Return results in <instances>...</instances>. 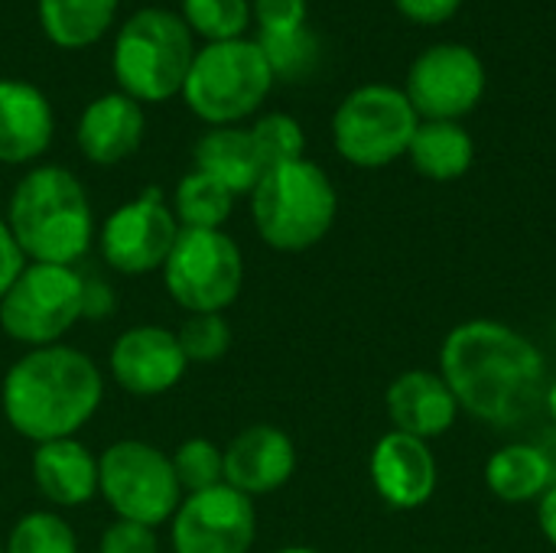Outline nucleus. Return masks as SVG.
Returning <instances> with one entry per match:
<instances>
[{"label": "nucleus", "instance_id": "obj_1", "mask_svg": "<svg viewBox=\"0 0 556 553\" xmlns=\"http://www.w3.org/2000/svg\"><path fill=\"white\" fill-rule=\"evenodd\" d=\"M440 375L459 411L508 427L544 401L547 365L541 349L498 319H466L443 339Z\"/></svg>", "mask_w": 556, "mask_h": 553}, {"label": "nucleus", "instance_id": "obj_2", "mask_svg": "<svg viewBox=\"0 0 556 553\" xmlns=\"http://www.w3.org/2000/svg\"><path fill=\"white\" fill-rule=\"evenodd\" d=\"M101 368L72 345L26 349L3 375L0 404L7 424L39 443L75 437L101 407Z\"/></svg>", "mask_w": 556, "mask_h": 553}, {"label": "nucleus", "instance_id": "obj_3", "mask_svg": "<svg viewBox=\"0 0 556 553\" xmlns=\"http://www.w3.org/2000/svg\"><path fill=\"white\" fill-rule=\"evenodd\" d=\"M7 228L33 264L72 267L91 248L94 215L85 186L65 166H36L10 196Z\"/></svg>", "mask_w": 556, "mask_h": 553}, {"label": "nucleus", "instance_id": "obj_4", "mask_svg": "<svg viewBox=\"0 0 556 553\" xmlns=\"http://www.w3.org/2000/svg\"><path fill=\"white\" fill-rule=\"evenodd\" d=\"M339 196L323 166L303 160L270 166L251 192V218L264 244L283 254L316 248L336 225Z\"/></svg>", "mask_w": 556, "mask_h": 553}, {"label": "nucleus", "instance_id": "obj_5", "mask_svg": "<svg viewBox=\"0 0 556 553\" xmlns=\"http://www.w3.org/2000/svg\"><path fill=\"white\" fill-rule=\"evenodd\" d=\"M192 59V33L182 16L166 7L137 10L121 26L111 52L114 78L137 104H160L182 95Z\"/></svg>", "mask_w": 556, "mask_h": 553}, {"label": "nucleus", "instance_id": "obj_6", "mask_svg": "<svg viewBox=\"0 0 556 553\" xmlns=\"http://www.w3.org/2000/svg\"><path fill=\"white\" fill-rule=\"evenodd\" d=\"M274 88V72L257 39L205 42L186 75L182 98L208 127H235L251 117Z\"/></svg>", "mask_w": 556, "mask_h": 553}, {"label": "nucleus", "instance_id": "obj_7", "mask_svg": "<svg viewBox=\"0 0 556 553\" xmlns=\"http://www.w3.org/2000/svg\"><path fill=\"white\" fill-rule=\"evenodd\" d=\"M85 316V277L65 264H26L0 300V329L26 345H55Z\"/></svg>", "mask_w": 556, "mask_h": 553}, {"label": "nucleus", "instance_id": "obj_8", "mask_svg": "<svg viewBox=\"0 0 556 553\" xmlns=\"http://www.w3.org/2000/svg\"><path fill=\"white\" fill-rule=\"evenodd\" d=\"M98 495L121 521L147 528L166 525L182 502L169 456L143 440H117L98 456Z\"/></svg>", "mask_w": 556, "mask_h": 553}, {"label": "nucleus", "instance_id": "obj_9", "mask_svg": "<svg viewBox=\"0 0 556 553\" xmlns=\"http://www.w3.org/2000/svg\"><path fill=\"white\" fill-rule=\"evenodd\" d=\"M420 117L404 88L362 85L336 108L332 140L342 160L362 169H378L401 160L414 140Z\"/></svg>", "mask_w": 556, "mask_h": 553}, {"label": "nucleus", "instance_id": "obj_10", "mask_svg": "<svg viewBox=\"0 0 556 553\" xmlns=\"http://www.w3.org/2000/svg\"><path fill=\"white\" fill-rule=\"evenodd\" d=\"M163 284L186 313H225L244 284V257L222 228H182L166 264Z\"/></svg>", "mask_w": 556, "mask_h": 553}, {"label": "nucleus", "instance_id": "obj_11", "mask_svg": "<svg viewBox=\"0 0 556 553\" xmlns=\"http://www.w3.org/2000/svg\"><path fill=\"white\" fill-rule=\"evenodd\" d=\"M179 231L173 205H166L163 192L150 186L108 215L101 228V254L117 274L143 277L163 271Z\"/></svg>", "mask_w": 556, "mask_h": 553}, {"label": "nucleus", "instance_id": "obj_12", "mask_svg": "<svg viewBox=\"0 0 556 553\" xmlns=\"http://www.w3.org/2000/svg\"><path fill=\"white\" fill-rule=\"evenodd\" d=\"M257 538L254 499L231 486L192 492L169 518L173 553H248Z\"/></svg>", "mask_w": 556, "mask_h": 553}, {"label": "nucleus", "instance_id": "obj_13", "mask_svg": "<svg viewBox=\"0 0 556 553\" xmlns=\"http://www.w3.org/2000/svg\"><path fill=\"white\" fill-rule=\"evenodd\" d=\"M404 95L420 121H459L485 95V65L469 46H433L410 65Z\"/></svg>", "mask_w": 556, "mask_h": 553}, {"label": "nucleus", "instance_id": "obj_14", "mask_svg": "<svg viewBox=\"0 0 556 553\" xmlns=\"http://www.w3.org/2000/svg\"><path fill=\"white\" fill-rule=\"evenodd\" d=\"M111 375L134 398H160L186 375V355L176 332L163 326H134L111 345Z\"/></svg>", "mask_w": 556, "mask_h": 553}, {"label": "nucleus", "instance_id": "obj_15", "mask_svg": "<svg viewBox=\"0 0 556 553\" xmlns=\"http://www.w3.org/2000/svg\"><path fill=\"white\" fill-rule=\"evenodd\" d=\"M368 469H371V482L378 495L397 512L424 508L433 499L437 482H440L437 456L430 443L397 433V430L384 433L375 443Z\"/></svg>", "mask_w": 556, "mask_h": 553}, {"label": "nucleus", "instance_id": "obj_16", "mask_svg": "<svg viewBox=\"0 0 556 553\" xmlns=\"http://www.w3.org/2000/svg\"><path fill=\"white\" fill-rule=\"evenodd\" d=\"M293 473L296 447L280 427L254 424L225 447V486L244 492L248 499L283 489Z\"/></svg>", "mask_w": 556, "mask_h": 553}, {"label": "nucleus", "instance_id": "obj_17", "mask_svg": "<svg viewBox=\"0 0 556 553\" xmlns=\"http://www.w3.org/2000/svg\"><path fill=\"white\" fill-rule=\"evenodd\" d=\"M388 417L397 433L417 437L424 443L443 437L453 430L459 404L443 381V375L427 372V368H410L397 375L388 388Z\"/></svg>", "mask_w": 556, "mask_h": 553}, {"label": "nucleus", "instance_id": "obj_18", "mask_svg": "<svg viewBox=\"0 0 556 553\" xmlns=\"http://www.w3.org/2000/svg\"><path fill=\"white\" fill-rule=\"evenodd\" d=\"M55 130L49 98L20 78H0V163L20 166L39 160Z\"/></svg>", "mask_w": 556, "mask_h": 553}, {"label": "nucleus", "instance_id": "obj_19", "mask_svg": "<svg viewBox=\"0 0 556 553\" xmlns=\"http://www.w3.org/2000/svg\"><path fill=\"white\" fill-rule=\"evenodd\" d=\"M143 127H147L143 108L124 91H111L88 101V108L78 117L75 140L85 160H91L94 166H114L130 153H137L143 140Z\"/></svg>", "mask_w": 556, "mask_h": 553}, {"label": "nucleus", "instance_id": "obj_20", "mask_svg": "<svg viewBox=\"0 0 556 553\" xmlns=\"http://www.w3.org/2000/svg\"><path fill=\"white\" fill-rule=\"evenodd\" d=\"M33 482L59 508L88 505L98 495V460L75 437L39 443L33 453Z\"/></svg>", "mask_w": 556, "mask_h": 553}, {"label": "nucleus", "instance_id": "obj_21", "mask_svg": "<svg viewBox=\"0 0 556 553\" xmlns=\"http://www.w3.org/2000/svg\"><path fill=\"white\" fill-rule=\"evenodd\" d=\"M195 169L218 179L235 196H251L261 176L267 173V163L244 127H212L195 143Z\"/></svg>", "mask_w": 556, "mask_h": 553}, {"label": "nucleus", "instance_id": "obj_22", "mask_svg": "<svg viewBox=\"0 0 556 553\" xmlns=\"http://www.w3.org/2000/svg\"><path fill=\"white\" fill-rule=\"evenodd\" d=\"M414 169L433 183L463 179L476 160V143L459 121H420L407 147Z\"/></svg>", "mask_w": 556, "mask_h": 553}, {"label": "nucleus", "instance_id": "obj_23", "mask_svg": "<svg viewBox=\"0 0 556 553\" xmlns=\"http://www.w3.org/2000/svg\"><path fill=\"white\" fill-rule=\"evenodd\" d=\"M556 482L554 466L541 447L531 443H515L485 463V486L495 499L508 505H528L541 502V495Z\"/></svg>", "mask_w": 556, "mask_h": 553}, {"label": "nucleus", "instance_id": "obj_24", "mask_svg": "<svg viewBox=\"0 0 556 553\" xmlns=\"http://www.w3.org/2000/svg\"><path fill=\"white\" fill-rule=\"evenodd\" d=\"M39 26L59 49H88L114 23L117 0H39Z\"/></svg>", "mask_w": 556, "mask_h": 553}, {"label": "nucleus", "instance_id": "obj_25", "mask_svg": "<svg viewBox=\"0 0 556 553\" xmlns=\"http://www.w3.org/2000/svg\"><path fill=\"white\" fill-rule=\"evenodd\" d=\"M235 209V192H228L218 179L192 169L179 179L173 196V215L179 228H222Z\"/></svg>", "mask_w": 556, "mask_h": 553}, {"label": "nucleus", "instance_id": "obj_26", "mask_svg": "<svg viewBox=\"0 0 556 553\" xmlns=\"http://www.w3.org/2000/svg\"><path fill=\"white\" fill-rule=\"evenodd\" d=\"M179 16L189 33H199L208 42L241 39L251 23V0H182Z\"/></svg>", "mask_w": 556, "mask_h": 553}, {"label": "nucleus", "instance_id": "obj_27", "mask_svg": "<svg viewBox=\"0 0 556 553\" xmlns=\"http://www.w3.org/2000/svg\"><path fill=\"white\" fill-rule=\"evenodd\" d=\"M257 46L274 72V81L277 78H287V81L306 78L319 62V39L306 26L290 29V33H264V36H257Z\"/></svg>", "mask_w": 556, "mask_h": 553}, {"label": "nucleus", "instance_id": "obj_28", "mask_svg": "<svg viewBox=\"0 0 556 553\" xmlns=\"http://www.w3.org/2000/svg\"><path fill=\"white\" fill-rule=\"evenodd\" d=\"M3 548L7 553H78V538L55 512H29L13 525Z\"/></svg>", "mask_w": 556, "mask_h": 553}, {"label": "nucleus", "instance_id": "obj_29", "mask_svg": "<svg viewBox=\"0 0 556 553\" xmlns=\"http://www.w3.org/2000/svg\"><path fill=\"white\" fill-rule=\"evenodd\" d=\"M169 463H173V473L179 479V489L189 495L215 489L225 482V450H218L205 437L182 440L176 447V453L169 456Z\"/></svg>", "mask_w": 556, "mask_h": 553}, {"label": "nucleus", "instance_id": "obj_30", "mask_svg": "<svg viewBox=\"0 0 556 553\" xmlns=\"http://www.w3.org/2000/svg\"><path fill=\"white\" fill-rule=\"evenodd\" d=\"M248 130H251V137H254V143H257L264 163H267V169H270V166H280V163L303 160L306 134H303V127L296 124V117L274 111V114L257 117Z\"/></svg>", "mask_w": 556, "mask_h": 553}, {"label": "nucleus", "instance_id": "obj_31", "mask_svg": "<svg viewBox=\"0 0 556 553\" xmlns=\"http://www.w3.org/2000/svg\"><path fill=\"white\" fill-rule=\"evenodd\" d=\"M176 339L186 362H218L231 349V326L222 313H189Z\"/></svg>", "mask_w": 556, "mask_h": 553}, {"label": "nucleus", "instance_id": "obj_32", "mask_svg": "<svg viewBox=\"0 0 556 553\" xmlns=\"http://www.w3.org/2000/svg\"><path fill=\"white\" fill-rule=\"evenodd\" d=\"M251 16L264 33H290L306 26V0H251Z\"/></svg>", "mask_w": 556, "mask_h": 553}, {"label": "nucleus", "instance_id": "obj_33", "mask_svg": "<svg viewBox=\"0 0 556 553\" xmlns=\"http://www.w3.org/2000/svg\"><path fill=\"white\" fill-rule=\"evenodd\" d=\"M98 553H160V541H156V531L153 528L117 518L101 535Z\"/></svg>", "mask_w": 556, "mask_h": 553}, {"label": "nucleus", "instance_id": "obj_34", "mask_svg": "<svg viewBox=\"0 0 556 553\" xmlns=\"http://www.w3.org/2000/svg\"><path fill=\"white\" fill-rule=\"evenodd\" d=\"M394 7L420 26H437V23H446L450 16H456L463 0H394Z\"/></svg>", "mask_w": 556, "mask_h": 553}, {"label": "nucleus", "instance_id": "obj_35", "mask_svg": "<svg viewBox=\"0 0 556 553\" xmlns=\"http://www.w3.org/2000/svg\"><path fill=\"white\" fill-rule=\"evenodd\" d=\"M23 267H26V257H23L20 244L13 241L7 222L0 218V300H3V293L10 290V284L20 277Z\"/></svg>", "mask_w": 556, "mask_h": 553}, {"label": "nucleus", "instance_id": "obj_36", "mask_svg": "<svg viewBox=\"0 0 556 553\" xmlns=\"http://www.w3.org/2000/svg\"><path fill=\"white\" fill-rule=\"evenodd\" d=\"M538 525H541L544 538L556 548V482L541 495V502H538Z\"/></svg>", "mask_w": 556, "mask_h": 553}, {"label": "nucleus", "instance_id": "obj_37", "mask_svg": "<svg viewBox=\"0 0 556 553\" xmlns=\"http://www.w3.org/2000/svg\"><path fill=\"white\" fill-rule=\"evenodd\" d=\"M544 404H547L551 417H554V420H556V385H551V388L544 391Z\"/></svg>", "mask_w": 556, "mask_h": 553}, {"label": "nucleus", "instance_id": "obj_38", "mask_svg": "<svg viewBox=\"0 0 556 553\" xmlns=\"http://www.w3.org/2000/svg\"><path fill=\"white\" fill-rule=\"evenodd\" d=\"M277 553H319V551H313V548H283V551H277Z\"/></svg>", "mask_w": 556, "mask_h": 553}, {"label": "nucleus", "instance_id": "obj_39", "mask_svg": "<svg viewBox=\"0 0 556 553\" xmlns=\"http://www.w3.org/2000/svg\"><path fill=\"white\" fill-rule=\"evenodd\" d=\"M0 553H7V548H3V544H0Z\"/></svg>", "mask_w": 556, "mask_h": 553}]
</instances>
